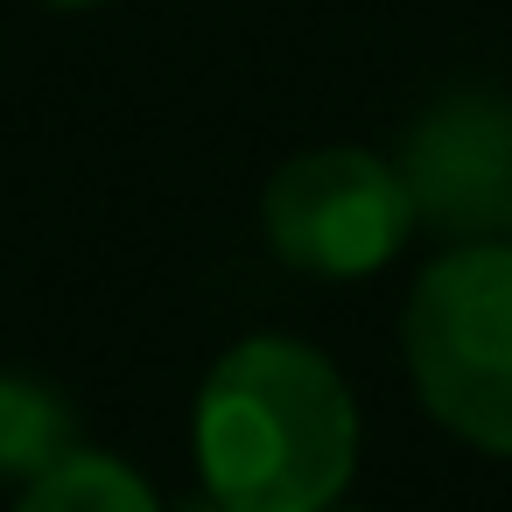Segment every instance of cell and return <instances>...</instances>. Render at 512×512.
<instances>
[{
	"mask_svg": "<svg viewBox=\"0 0 512 512\" xmlns=\"http://www.w3.org/2000/svg\"><path fill=\"white\" fill-rule=\"evenodd\" d=\"M197 470L232 512H330L358 470V400L302 337H239L197 393Z\"/></svg>",
	"mask_w": 512,
	"mask_h": 512,
	"instance_id": "cell-1",
	"label": "cell"
},
{
	"mask_svg": "<svg viewBox=\"0 0 512 512\" xmlns=\"http://www.w3.org/2000/svg\"><path fill=\"white\" fill-rule=\"evenodd\" d=\"M421 407L484 456H512V239H470L421 267L400 309Z\"/></svg>",
	"mask_w": 512,
	"mask_h": 512,
	"instance_id": "cell-2",
	"label": "cell"
},
{
	"mask_svg": "<svg viewBox=\"0 0 512 512\" xmlns=\"http://www.w3.org/2000/svg\"><path fill=\"white\" fill-rule=\"evenodd\" d=\"M267 253L316 281H365L414 239V204L379 148L330 141L288 155L260 190Z\"/></svg>",
	"mask_w": 512,
	"mask_h": 512,
	"instance_id": "cell-3",
	"label": "cell"
},
{
	"mask_svg": "<svg viewBox=\"0 0 512 512\" xmlns=\"http://www.w3.org/2000/svg\"><path fill=\"white\" fill-rule=\"evenodd\" d=\"M400 183L414 225L470 246L512 232V99L449 92L400 141Z\"/></svg>",
	"mask_w": 512,
	"mask_h": 512,
	"instance_id": "cell-4",
	"label": "cell"
},
{
	"mask_svg": "<svg viewBox=\"0 0 512 512\" xmlns=\"http://www.w3.org/2000/svg\"><path fill=\"white\" fill-rule=\"evenodd\" d=\"M71 449H78V428H71L64 393H50L43 379H22V372H0V484L22 491Z\"/></svg>",
	"mask_w": 512,
	"mask_h": 512,
	"instance_id": "cell-5",
	"label": "cell"
},
{
	"mask_svg": "<svg viewBox=\"0 0 512 512\" xmlns=\"http://www.w3.org/2000/svg\"><path fill=\"white\" fill-rule=\"evenodd\" d=\"M15 512H162V498L134 463L99 456V449H71L36 484H22Z\"/></svg>",
	"mask_w": 512,
	"mask_h": 512,
	"instance_id": "cell-6",
	"label": "cell"
},
{
	"mask_svg": "<svg viewBox=\"0 0 512 512\" xmlns=\"http://www.w3.org/2000/svg\"><path fill=\"white\" fill-rule=\"evenodd\" d=\"M36 8H57V15H85V8H113V0H36Z\"/></svg>",
	"mask_w": 512,
	"mask_h": 512,
	"instance_id": "cell-7",
	"label": "cell"
},
{
	"mask_svg": "<svg viewBox=\"0 0 512 512\" xmlns=\"http://www.w3.org/2000/svg\"><path fill=\"white\" fill-rule=\"evenodd\" d=\"M176 512H232V505H225V498H211V491H197V498H183Z\"/></svg>",
	"mask_w": 512,
	"mask_h": 512,
	"instance_id": "cell-8",
	"label": "cell"
},
{
	"mask_svg": "<svg viewBox=\"0 0 512 512\" xmlns=\"http://www.w3.org/2000/svg\"><path fill=\"white\" fill-rule=\"evenodd\" d=\"M330 512H358V505H330Z\"/></svg>",
	"mask_w": 512,
	"mask_h": 512,
	"instance_id": "cell-9",
	"label": "cell"
},
{
	"mask_svg": "<svg viewBox=\"0 0 512 512\" xmlns=\"http://www.w3.org/2000/svg\"><path fill=\"white\" fill-rule=\"evenodd\" d=\"M505 239H512V232H505Z\"/></svg>",
	"mask_w": 512,
	"mask_h": 512,
	"instance_id": "cell-10",
	"label": "cell"
}]
</instances>
